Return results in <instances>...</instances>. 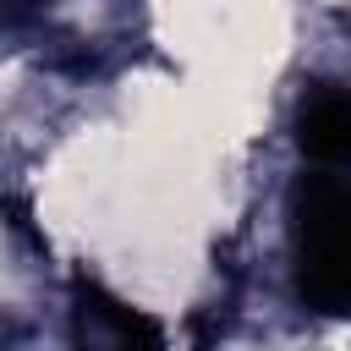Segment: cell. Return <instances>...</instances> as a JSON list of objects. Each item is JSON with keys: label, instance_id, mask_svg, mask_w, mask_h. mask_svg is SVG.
<instances>
[{"label": "cell", "instance_id": "obj_1", "mask_svg": "<svg viewBox=\"0 0 351 351\" xmlns=\"http://www.w3.org/2000/svg\"><path fill=\"white\" fill-rule=\"evenodd\" d=\"M296 291L318 313H351V181L307 176L296 186Z\"/></svg>", "mask_w": 351, "mask_h": 351}, {"label": "cell", "instance_id": "obj_2", "mask_svg": "<svg viewBox=\"0 0 351 351\" xmlns=\"http://www.w3.org/2000/svg\"><path fill=\"white\" fill-rule=\"evenodd\" d=\"M71 324H77V351H165L159 324L143 318L137 307H126L121 296H110L93 280H77Z\"/></svg>", "mask_w": 351, "mask_h": 351}, {"label": "cell", "instance_id": "obj_3", "mask_svg": "<svg viewBox=\"0 0 351 351\" xmlns=\"http://www.w3.org/2000/svg\"><path fill=\"white\" fill-rule=\"evenodd\" d=\"M296 137L318 165H351V88H318L302 104Z\"/></svg>", "mask_w": 351, "mask_h": 351}, {"label": "cell", "instance_id": "obj_4", "mask_svg": "<svg viewBox=\"0 0 351 351\" xmlns=\"http://www.w3.org/2000/svg\"><path fill=\"white\" fill-rule=\"evenodd\" d=\"M49 0H5V22H16V16H33V11H44Z\"/></svg>", "mask_w": 351, "mask_h": 351}]
</instances>
